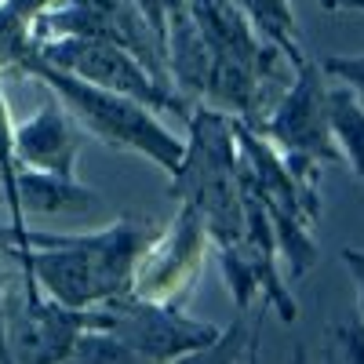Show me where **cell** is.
Returning <instances> with one entry per match:
<instances>
[{"mask_svg": "<svg viewBox=\"0 0 364 364\" xmlns=\"http://www.w3.org/2000/svg\"><path fill=\"white\" fill-rule=\"evenodd\" d=\"M157 233L161 223L149 215H120L95 233L0 226V255L15 259L48 299L70 310H99L132 291V273Z\"/></svg>", "mask_w": 364, "mask_h": 364, "instance_id": "1", "label": "cell"}, {"mask_svg": "<svg viewBox=\"0 0 364 364\" xmlns=\"http://www.w3.org/2000/svg\"><path fill=\"white\" fill-rule=\"evenodd\" d=\"M208 252H211V245H208L200 215L190 204H178L175 223L161 226V233L142 252V259L132 273L128 295L146 299V302H164V306H186L193 288L200 284Z\"/></svg>", "mask_w": 364, "mask_h": 364, "instance_id": "6", "label": "cell"}, {"mask_svg": "<svg viewBox=\"0 0 364 364\" xmlns=\"http://www.w3.org/2000/svg\"><path fill=\"white\" fill-rule=\"evenodd\" d=\"M106 328L102 310H70L18 269L4 295V336L15 364H63L84 331Z\"/></svg>", "mask_w": 364, "mask_h": 364, "instance_id": "5", "label": "cell"}, {"mask_svg": "<svg viewBox=\"0 0 364 364\" xmlns=\"http://www.w3.org/2000/svg\"><path fill=\"white\" fill-rule=\"evenodd\" d=\"M252 328L255 324H248L245 317H237L208 346H200V350H193L186 357H178L171 364H240V360H245V350H248V339H252Z\"/></svg>", "mask_w": 364, "mask_h": 364, "instance_id": "13", "label": "cell"}, {"mask_svg": "<svg viewBox=\"0 0 364 364\" xmlns=\"http://www.w3.org/2000/svg\"><path fill=\"white\" fill-rule=\"evenodd\" d=\"M321 70H324V77H339L364 102V55H328Z\"/></svg>", "mask_w": 364, "mask_h": 364, "instance_id": "14", "label": "cell"}, {"mask_svg": "<svg viewBox=\"0 0 364 364\" xmlns=\"http://www.w3.org/2000/svg\"><path fill=\"white\" fill-rule=\"evenodd\" d=\"M8 281H11V273L0 266V364H15L11 353H8V336H4V295H8Z\"/></svg>", "mask_w": 364, "mask_h": 364, "instance_id": "17", "label": "cell"}, {"mask_svg": "<svg viewBox=\"0 0 364 364\" xmlns=\"http://www.w3.org/2000/svg\"><path fill=\"white\" fill-rule=\"evenodd\" d=\"M259 360H262V321H255L248 350H245V360H240V364H259Z\"/></svg>", "mask_w": 364, "mask_h": 364, "instance_id": "18", "label": "cell"}, {"mask_svg": "<svg viewBox=\"0 0 364 364\" xmlns=\"http://www.w3.org/2000/svg\"><path fill=\"white\" fill-rule=\"evenodd\" d=\"M339 262L346 266L350 281H353V295H357V317L364 321V248H343L339 252Z\"/></svg>", "mask_w": 364, "mask_h": 364, "instance_id": "16", "label": "cell"}, {"mask_svg": "<svg viewBox=\"0 0 364 364\" xmlns=\"http://www.w3.org/2000/svg\"><path fill=\"white\" fill-rule=\"evenodd\" d=\"M288 364H310V357H306V346H302V343H299V346L291 350V357H288Z\"/></svg>", "mask_w": 364, "mask_h": 364, "instance_id": "20", "label": "cell"}, {"mask_svg": "<svg viewBox=\"0 0 364 364\" xmlns=\"http://www.w3.org/2000/svg\"><path fill=\"white\" fill-rule=\"evenodd\" d=\"M37 55L48 66L63 70L91 87L113 91L120 99H132L154 113H175L186 120L190 106L182 99V91H175V84L168 77H161L157 70H149L142 58L120 44L109 41H84V37H58V41H44L37 44Z\"/></svg>", "mask_w": 364, "mask_h": 364, "instance_id": "3", "label": "cell"}, {"mask_svg": "<svg viewBox=\"0 0 364 364\" xmlns=\"http://www.w3.org/2000/svg\"><path fill=\"white\" fill-rule=\"evenodd\" d=\"M63 364H149V360L139 357L128 343L109 336L106 328H99V331H84Z\"/></svg>", "mask_w": 364, "mask_h": 364, "instance_id": "12", "label": "cell"}, {"mask_svg": "<svg viewBox=\"0 0 364 364\" xmlns=\"http://www.w3.org/2000/svg\"><path fill=\"white\" fill-rule=\"evenodd\" d=\"M336 343H339L343 364H364V321L357 314L336 324Z\"/></svg>", "mask_w": 364, "mask_h": 364, "instance_id": "15", "label": "cell"}, {"mask_svg": "<svg viewBox=\"0 0 364 364\" xmlns=\"http://www.w3.org/2000/svg\"><path fill=\"white\" fill-rule=\"evenodd\" d=\"M84 142H87V135L80 132V124L48 91L41 109L15 124V161H18V168L73 182Z\"/></svg>", "mask_w": 364, "mask_h": 364, "instance_id": "8", "label": "cell"}, {"mask_svg": "<svg viewBox=\"0 0 364 364\" xmlns=\"http://www.w3.org/2000/svg\"><path fill=\"white\" fill-rule=\"evenodd\" d=\"M15 77H33L41 80L51 95L70 109V117L80 124L84 135L106 142L109 149H120V154H132V157H142L149 164H157L168 178L178 171L182 164V154H186V142H182L164 120L161 113L146 109L132 99H120L113 91H102V87H91L63 70L48 66L44 58L37 55V48L29 51Z\"/></svg>", "mask_w": 364, "mask_h": 364, "instance_id": "2", "label": "cell"}, {"mask_svg": "<svg viewBox=\"0 0 364 364\" xmlns=\"http://www.w3.org/2000/svg\"><path fill=\"white\" fill-rule=\"evenodd\" d=\"M324 11H357L364 15V0H317Z\"/></svg>", "mask_w": 364, "mask_h": 364, "instance_id": "19", "label": "cell"}, {"mask_svg": "<svg viewBox=\"0 0 364 364\" xmlns=\"http://www.w3.org/2000/svg\"><path fill=\"white\" fill-rule=\"evenodd\" d=\"M328 120L343 168L364 182V102L357 91H350L346 84L328 87Z\"/></svg>", "mask_w": 364, "mask_h": 364, "instance_id": "10", "label": "cell"}, {"mask_svg": "<svg viewBox=\"0 0 364 364\" xmlns=\"http://www.w3.org/2000/svg\"><path fill=\"white\" fill-rule=\"evenodd\" d=\"M99 310L106 314L109 336L128 343L149 364H171L178 357L208 346L223 331L219 324H208L186 314V306H164V302H146L135 295L109 299Z\"/></svg>", "mask_w": 364, "mask_h": 364, "instance_id": "7", "label": "cell"}, {"mask_svg": "<svg viewBox=\"0 0 364 364\" xmlns=\"http://www.w3.org/2000/svg\"><path fill=\"white\" fill-rule=\"evenodd\" d=\"M237 11L252 22V29L273 44L291 66H299L306 58V48H302V33L295 22V8L291 0H233Z\"/></svg>", "mask_w": 364, "mask_h": 364, "instance_id": "11", "label": "cell"}, {"mask_svg": "<svg viewBox=\"0 0 364 364\" xmlns=\"http://www.w3.org/2000/svg\"><path fill=\"white\" fill-rule=\"evenodd\" d=\"M99 193L91 186H80L73 178H55L18 168V211L26 215H51V211H80V208H95Z\"/></svg>", "mask_w": 364, "mask_h": 364, "instance_id": "9", "label": "cell"}, {"mask_svg": "<svg viewBox=\"0 0 364 364\" xmlns=\"http://www.w3.org/2000/svg\"><path fill=\"white\" fill-rule=\"evenodd\" d=\"M259 135L277 149L288 164L299 168H324V164H343L336 139H331V120H328V77L321 63L306 55L295 66L288 87L281 99L269 106Z\"/></svg>", "mask_w": 364, "mask_h": 364, "instance_id": "4", "label": "cell"}]
</instances>
